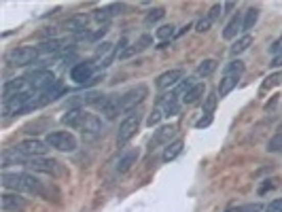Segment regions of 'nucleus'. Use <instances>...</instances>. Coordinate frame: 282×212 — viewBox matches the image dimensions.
<instances>
[{
  "instance_id": "f257e3e1",
  "label": "nucleus",
  "mask_w": 282,
  "mask_h": 212,
  "mask_svg": "<svg viewBox=\"0 0 282 212\" xmlns=\"http://www.w3.org/2000/svg\"><path fill=\"white\" fill-rule=\"evenodd\" d=\"M0 180H3V185L7 189H15V193H34V195H47L45 189H43V182H40L36 176L32 174H26V172H3V176H0Z\"/></svg>"
},
{
  "instance_id": "f03ea898",
  "label": "nucleus",
  "mask_w": 282,
  "mask_h": 212,
  "mask_svg": "<svg viewBox=\"0 0 282 212\" xmlns=\"http://www.w3.org/2000/svg\"><path fill=\"white\" fill-rule=\"evenodd\" d=\"M45 143L51 149H58L62 153H73L79 147V143H77V138H75L73 132H49Z\"/></svg>"
},
{
  "instance_id": "7ed1b4c3",
  "label": "nucleus",
  "mask_w": 282,
  "mask_h": 212,
  "mask_svg": "<svg viewBox=\"0 0 282 212\" xmlns=\"http://www.w3.org/2000/svg\"><path fill=\"white\" fill-rule=\"evenodd\" d=\"M26 81L30 91H36V93H43L55 85V77L51 70H32L30 75H26Z\"/></svg>"
},
{
  "instance_id": "20e7f679",
  "label": "nucleus",
  "mask_w": 282,
  "mask_h": 212,
  "mask_svg": "<svg viewBox=\"0 0 282 212\" xmlns=\"http://www.w3.org/2000/svg\"><path fill=\"white\" fill-rule=\"evenodd\" d=\"M140 121H143V110H140V108H136L134 112H130V115L121 121L119 134H117V143H119V145H125V143H128V140L138 132Z\"/></svg>"
},
{
  "instance_id": "39448f33",
  "label": "nucleus",
  "mask_w": 282,
  "mask_h": 212,
  "mask_svg": "<svg viewBox=\"0 0 282 212\" xmlns=\"http://www.w3.org/2000/svg\"><path fill=\"white\" fill-rule=\"evenodd\" d=\"M15 151L21 155V157H28V159H36V157H43V155L49 151V145L45 140H38V138H28L24 143H19L15 147Z\"/></svg>"
},
{
  "instance_id": "423d86ee",
  "label": "nucleus",
  "mask_w": 282,
  "mask_h": 212,
  "mask_svg": "<svg viewBox=\"0 0 282 212\" xmlns=\"http://www.w3.org/2000/svg\"><path fill=\"white\" fill-rule=\"evenodd\" d=\"M36 58H38L36 47H17L7 55V62L11 66H28V64H32Z\"/></svg>"
},
{
  "instance_id": "0eeeda50",
  "label": "nucleus",
  "mask_w": 282,
  "mask_h": 212,
  "mask_svg": "<svg viewBox=\"0 0 282 212\" xmlns=\"http://www.w3.org/2000/svg\"><path fill=\"white\" fill-rule=\"evenodd\" d=\"M30 170H34V172H43V174H51V176H58L62 172L60 163L55 159H45V157H36V159H30L26 163Z\"/></svg>"
},
{
  "instance_id": "6e6552de",
  "label": "nucleus",
  "mask_w": 282,
  "mask_h": 212,
  "mask_svg": "<svg viewBox=\"0 0 282 212\" xmlns=\"http://www.w3.org/2000/svg\"><path fill=\"white\" fill-rule=\"evenodd\" d=\"M93 60L89 62H79L73 66V70H70V79H73L75 83L79 85H87L91 81V75H93Z\"/></svg>"
},
{
  "instance_id": "1a4fd4ad",
  "label": "nucleus",
  "mask_w": 282,
  "mask_h": 212,
  "mask_svg": "<svg viewBox=\"0 0 282 212\" xmlns=\"http://www.w3.org/2000/svg\"><path fill=\"white\" fill-rule=\"evenodd\" d=\"M145 98H147V87H145V85H138L136 89H130L128 93H123V96L119 98L121 112H123V110H130V108L136 106L138 102H143Z\"/></svg>"
},
{
  "instance_id": "9d476101",
  "label": "nucleus",
  "mask_w": 282,
  "mask_h": 212,
  "mask_svg": "<svg viewBox=\"0 0 282 212\" xmlns=\"http://www.w3.org/2000/svg\"><path fill=\"white\" fill-rule=\"evenodd\" d=\"M174 134H176V127L174 125H163V127H159V130L155 132V136L151 138L149 149L153 151V149H157L161 145H170V140L174 138Z\"/></svg>"
},
{
  "instance_id": "9b49d317",
  "label": "nucleus",
  "mask_w": 282,
  "mask_h": 212,
  "mask_svg": "<svg viewBox=\"0 0 282 212\" xmlns=\"http://www.w3.org/2000/svg\"><path fill=\"white\" fill-rule=\"evenodd\" d=\"M0 206L5 212H21L26 208V200L19 193H5L0 197Z\"/></svg>"
},
{
  "instance_id": "f8f14e48",
  "label": "nucleus",
  "mask_w": 282,
  "mask_h": 212,
  "mask_svg": "<svg viewBox=\"0 0 282 212\" xmlns=\"http://www.w3.org/2000/svg\"><path fill=\"white\" fill-rule=\"evenodd\" d=\"M182 77H185V70L180 68H174V70H168V73H163L161 77H157V89H168V87H174V85H178V81H182Z\"/></svg>"
},
{
  "instance_id": "ddd939ff",
  "label": "nucleus",
  "mask_w": 282,
  "mask_h": 212,
  "mask_svg": "<svg viewBox=\"0 0 282 212\" xmlns=\"http://www.w3.org/2000/svg\"><path fill=\"white\" fill-rule=\"evenodd\" d=\"M85 117H87V112L75 106V108H70L66 115L62 117V123L68 125V127H83V123H85Z\"/></svg>"
},
{
  "instance_id": "4468645a",
  "label": "nucleus",
  "mask_w": 282,
  "mask_h": 212,
  "mask_svg": "<svg viewBox=\"0 0 282 212\" xmlns=\"http://www.w3.org/2000/svg\"><path fill=\"white\" fill-rule=\"evenodd\" d=\"M110 60H112V45H110V42H102V45H98V49L93 53V64L96 66H108Z\"/></svg>"
},
{
  "instance_id": "2eb2a0df",
  "label": "nucleus",
  "mask_w": 282,
  "mask_h": 212,
  "mask_svg": "<svg viewBox=\"0 0 282 212\" xmlns=\"http://www.w3.org/2000/svg\"><path fill=\"white\" fill-rule=\"evenodd\" d=\"M244 30V19L240 17V15H233L231 17V21L225 26V30H223V38H227V40H231V38H236L240 32Z\"/></svg>"
},
{
  "instance_id": "dca6fc26",
  "label": "nucleus",
  "mask_w": 282,
  "mask_h": 212,
  "mask_svg": "<svg viewBox=\"0 0 282 212\" xmlns=\"http://www.w3.org/2000/svg\"><path fill=\"white\" fill-rule=\"evenodd\" d=\"M64 47V40L60 38H51V40H45V42H40V45L36 47L38 49V55H58Z\"/></svg>"
},
{
  "instance_id": "f3484780",
  "label": "nucleus",
  "mask_w": 282,
  "mask_h": 212,
  "mask_svg": "<svg viewBox=\"0 0 282 212\" xmlns=\"http://www.w3.org/2000/svg\"><path fill=\"white\" fill-rule=\"evenodd\" d=\"M136 159H138V149H128L125 151L121 157H119V163H117V172H128V170L136 163Z\"/></svg>"
},
{
  "instance_id": "a211bd4d",
  "label": "nucleus",
  "mask_w": 282,
  "mask_h": 212,
  "mask_svg": "<svg viewBox=\"0 0 282 212\" xmlns=\"http://www.w3.org/2000/svg\"><path fill=\"white\" fill-rule=\"evenodd\" d=\"M83 134H89V136H98L102 132V121L98 119L96 115H89L87 112V117H85V123H83Z\"/></svg>"
},
{
  "instance_id": "6ab92c4d",
  "label": "nucleus",
  "mask_w": 282,
  "mask_h": 212,
  "mask_svg": "<svg viewBox=\"0 0 282 212\" xmlns=\"http://www.w3.org/2000/svg\"><path fill=\"white\" fill-rule=\"evenodd\" d=\"M151 36H140L136 42H134V45L130 47V49H123L121 53H119V58L121 60H125V58H130V55H134V53H138V51H143V49H147L149 45H151Z\"/></svg>"
},
{
  "instance_id": "aec40b11",
  "label": "nucleus",
  "mask_w": 282,
  "mask_h": 212,
  "mask_svg": "<svg viewBox=\"0 0 282 212\" xmlns=\"http://www.w3.org/2000/svg\"><path fill=\"white\" fill-rule=\"evenodd\" d=\"M182 147H185V143H182V140L178 138V140H174V143H170L166 147V151H163V161H172V159H176L178 155L182 153Z\"/></svg>"
},
{
  "instance_id": "412c9836",
  "label": "nucleus",
  "mask_w": 282,
  "mask_h": 212,
  "mask_svg": "<svg viewBox=\"0 0 282 212\" xmlns=\"http://www.w3.org/2000/svg\"><path fill=\"white\" fill-rule=\"evenodd\" d=\"M85 26H87V17L85 15H77V17L68 19L64 23V30L66 32H79V34H83L81 30H85Z\"/></svg>"
},
{
  "instance_id": "4be33fe9",
  "label": "nucleus",
  "mask_w": 282,
  "mask_h": 212,
  "mask_svg": "<svg viewBox=\"0 0 282 212\" xmlns=\"http://www.w3.org/2000/svg\"><path fill=\"white\" fill-rule=\"evenodd\" d=\"M204 89H206V87H204V83H195L193 87H191L185 96H182V102H185V104H195V102L204 96Z\"/></svg>"
},
{
  "instance_id": "5701e85b",
  "label": "nucleus",
  "mask_w": 282,
  "mask_h": 212,
  "mask_svg": "<svg viewBox=\"0 0 282 212\" xmlns=\"http://www.w3.org/2000/svg\"><path fill=\"white\" fill-rule=\"evenodd\" d=\"M238 81H240V77H227V75H225V77L221 79V85H219V91H217V93H219L221 98H225L227 93H231V89L238 85Z\"/></svg>"
},
{
  "instance_id": "b1692460",
  "label": "nucleus",
  "mask_w": 282,
  "mask_h": 212,
  "mask_svg": "<svg viewBox=\"0 0 282 212\" xmlns=\"http://www.w3.org/2000/svg\"><path fill=\"white\" fill-rule=\"evenodd\" d=\"M250 45H252V36H250V34H242V36H240V38L233 42V45H231V55L244 53Z\"/></svg>"
},
{
  "instance_id": "393cba45",
  "label": "nucleus",
  "mask_w": 282,
  "mask_h": 212,
  "mask_svg": "<svg viewBox=\"0 0 282 212\" xmlns=\"http://www.w3.org/2000/svg\"><path fill=\"white\" fill-rule=\"evenodd\" d=\"M178 110H180L178 98H176V96H170V98H168V100L163 102V115H166V117H174V115H178Z\"/></svg>"
},
{
  "instance_id": "a878e982",
  "label": "nucleus",
  "mask_w": 282,
  "mask_h": 212,
  "mask_svg": "<svg viewBox=\"0 0 282 212\" xmlns=\"http://www.w3.org/2000/svg\"><path fill=\"white\" fill-rule=\"evenodd\" d=\"M280 83H282V70H278V73H272L270 77L263 81V85H261V96L267 93L272 87H276V85H280Z\"/></svg>"
},
{
  "instance_id": "bb28decb",
  "label": "nucleus",
  "mask_w": 282,
  "mask_h": 212,
  "mask_svg": "<svg viewBox=\"0 0 282 212\" xmlns=\"http://www.w3.org/2000/svg\"><path fill=\"white\" fill-rule=\"evenodd\" d=\"M217 70V60H204L195 70V77H210Z\"/></svg>"
},
{
  "instance_id": "cd10ccee",
  "label": "nucleus",
  "mask_w": 282,
  "mask_h": 212,
  "mask_svg": "<svg viewBox=\"0 0 282 212\" xmlns=\"http://www.w3.org/2000/svg\"><path fill=\"white\" fill-rule=\"evenodd\" d=\"M257 21H259V9L257 7H250L244 13V30H252Z\"/></svg>"
},
{
  "instance_id": "c85d7f7f",
  "label": "nucleus",
  "mask_w": 282,
  "mask_h": 212,
  "mask_svg": "<svg viewBox=\"0 0 282 212\" xmlns=\"http://www.w3.org/2000/svg\"><path fill=\"white\" fill-rule=\"evenodd\" d=\"M244 73V62L242 60H233V62H229L227 66H225V75L227 77H240Z\"/></svg>"
},
{
  "instance_id": "c756f323",
  "label": "nucleus",
  "mask_w": 282,
  "mask_h": 212,
  "mask_svg": "<svg viewBox=\"0 0 282 212\" xmlns=\"http://www.w3.org/2000/svg\"><path fill=\"white\" fill-rule=\"evenodd\" d=\"M217 104H219V93H208L206 96V100H204V115H213L215 112V108H217Z\"/></svg>"
},
{
  "instance_id": "7c9ffc66",
  "label": "nucleus",
  "mask_w": 282,
  "mask_h": 212,
  "mask_svg": "<svg viewBox=\"0 0 282 212\" xmlns=\"http://www.w3.org/2000/svg\"><path fill=\"white\" fill-rule=\"evenodd\" d=\"M21 159H24V157H21V155H19L15 149H9V151H5V153H3V168L11 166L13 161L17 163V161H21Z\"/></svg>"
},
{
  "instance_id": "2f4dec72",
  "label": "nucleus",
  "mask_w": 282,
  "mask_h": 212,
  "mask_svg": "<svg viewBox=\"0 0 282 212\" xmlns=\"http://www.w3.org/2000/svg\"><path fill=\"white\" fill-rule=\"evenodd\" d=\"M267 151H270V153H280L282 151V132H278V134H274L270 138V143H267Z\"/></svg>"
},
{
  "instance_id": "473e14b6",
  "label": "nucleus",
  "mask_w": 282,
  "mask_h": 212,
  "mask_svg": "<svg viewBox=\"0 0 282 212\" xmlns=\"http://www.w3.org/2000/svg\"><path fill=\"white\" fill-rule=\"evenodd\" d=\"M110 9H98V11H93V19L98 21V23H108V19H110Z\"/></svg>"
},
{
  "instance_id": "72a5a7b5",
  "label": "nucleus",
  "mask_w": 282,
  "mask_h": 212,
  "mask_svg": "<svg viewBox=\"0 0 282 212\" xmlns=\"http://www.w3.org/2000/svg\"><path fill=\"white\" fill-rule=\"evenodd\" d=\"M166 15V9H153L151 13H149V15H147V26H151V23H155V21H159L161 17Z\"/></svg>"
},
{
  "instance_id": "f704fd0d",
  "label": "nucleus",
  "mask_w": 282,
  "mask_h": 212,
  "mask_svg": "<svg viewBox=\"0 0 282 212\" xmlns=\"http://www.w3.org/2000/svg\"><path fill=\"white\" fill-rule=\"evenodd\" d=\"M172 36H176V32H174L172 26H161L159 30H157V38L159 40H168V38H172Z\"/></svg>"
},
{
  "instance_id": "c9c22d12",
  "label": "nucleus",
  "mask_w": 282,
  "mask_h": 212,
  "mask_svg": "<svg viewBox=\"0 0 282 212\" xmlns=\"http://www.w3.org/2000/svg\"><path fill=\"white\" fill-rule=\"evenodd\" d=\"M223 11H225L223 5H213V7H210V11H208V19H210V21H217V19L223 15Z\"/></svg>"
},
{
  "instance_id": "e433bc0d",
  "label": "nucleus",
  "mask_w": 282,
  "mask_h": 212,
  "mask_svg": "<svg viewBox=\"0 0 282 212\" xmlns=\"http://www.w3.org/2000/svg\"><path fill=\"white\" fill-rule=\"evenodd\" d=\"M163 117H166V115H163V112H161V110H153V112H151V115H149V119H147V125H149V127H153V125H157V123H159V121H161Z\"/></svg>"
},
{
  "instance_id": "4c0bfd02",
  "label": "nucleus",
  "mask_w": 282,
  "mask_h": 212,
  "mask_svg": "<svg viewBox=\"0 0 282 212\" xmlns=\"http://www.w3.org/2000/svg\"><path fill=\"white\" fill-rule=\"evenodd\" d=\"M210 26H213V21H210L208 17H204V19H200V21L195 23V30L200 32V34H204V32H208V30H210Z\"/></svg>"
},
{
  "instance_id": "58836bf2",
  "label": "nucleus",
  "mask_w": 282,
  "mask_h": 212,
  "mask_svg": "<svg viewBox=\"0 0 282 212\" xmlns=\"http://www.w3.org/2000/svg\"><path fill=\"white\" fill-rule=\"evenodd\" d=\"M270 53H274L276 55V58H278V55L282 53V36L276 40V42H272V47H270Z\"/></svg>"
},
{
  "instance_id": "ea45409f",
  "label": "nucleus",
  "mask_w": 282,
  "mask_h": 212,
  "mask_svg": "<svg viewBox=\"0 0 282 212\" xmlns=\"http://www.w3.org/2000/svg\"><path fill=\"white\" fill-rule=\"evenodd\" d=\"M265 212H282V197H280V200H274L270 206H267Z\"/></svg>"
},
{
  "instance_id": "a19ab883",
  "label": "nucleus",
  "mask_w": 282,
  "mask_h": 212,
  "mask_svg": "<svg viewBox=\"0 0 282 212\" xmlns=\"http://www.w3.org/2000/svg\"><path fill=\"white\" fill-rule=\"evenodd\" d=\"M257 210H259V206H242V208H231L227 212H257Z\"/></svg>"
},
{
  "instance_id": "79ce46f5",
  "label": "nucleus",
  "mask_w": 282,
  "mask_h": 212,
  "mask_svg": "<svg viewBox=\"0 0 282 212\" xmlns=\"http://www.w3.org/2000/svg\"><path fill=\"white\" fill-rule=\"evenodd\" d=\"M210 123H213V117L206 115V119H200V121L195 123V127H200V130H202V127H206V125H210Z\"/></svg>"
},
{
  "instance_id": "37998d69",
  "label": "nucleus",
  "mask_w": 282,
  "mask_h": 212,
  "mask_svg": "<svg viewBox=\"0 0 282 212\" xmlns=\"http://www.w3.org/2000/svg\"><path fill=\"white\" fill-rule=\"evenodd\" d=\"M191 28H193L191 23H187V26H182V28H180V30L176 32V36H174V38H180V36H182V34H185V32H189V30H191Z\"/></svg>"
},
{
  "instance_id": "c03bdc74",
  "label": "nucleus",
  "mask_w": 282,
  "mask_h": 212,
  "mask_svg": "<svg viewBox=\"0 0 282 212\" xmlns=\"http://www.w3.org/2000/svg\"><path fill=\"white\" fill-rule=\"evenodd\" d=\"M272 66H274V68H280V66H282V53L278 55V58H274V62H272Z\"/></svg>"
},
{
  "instance_id": "a18cd8bd",
  "label": "nucleus",
  "mask_w": 282,
  "mask_h": 212,
  "mask_svg": "<svg viewBox=\"0 0 282 212\" xmlns=\"http://www.w3.org/2000/svg\"><path fill=\"white\" fill-rule=\"evenodd\" d=\"M233 7H236V5H233V3H227V5H225V11H231V9H233Z\"/></svg>"
}]
</instances>
